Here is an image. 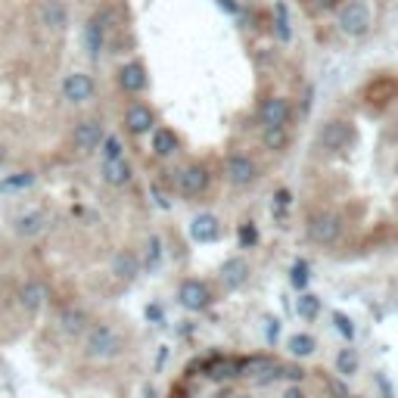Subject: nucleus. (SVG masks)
<instances>
[{
  "mask_svg": "<svg viewBox=\"0 0 398 398\" xmlns=\"http://www.w3.org/2000/svg\"><path fill=\"white\" fill-rule=\"evenodd\" d=\"M122 351H125V336L116 324L97 321L88 327V333H84V358H90V361H112Z\"/></svg>",
  "mask_w": 398,
  "mask_h": 398,
  "instance_id": "1",
  "label": "nucleus"
},
{
  "mask_svg": "<svg viewBox=\"0 0 398 398\" xmlns=\"http://www.w3.org/2000/svg\"><path fill=\"white\" fill-rule=\"evenodd\" d=\"M346 224H342V215L340 212H330V209H321V212H311L308 221H305V237L317 246H333L336 240L342 237Z\"/></svg>",
  "mask_w": 398,
  "mask_h": 398,
  "instance_id": "2",
  "label": "nucleus"
},
{
  "mask_svg": "<svg viewBox=\"0 0 398 398\" xmlns=\"http://www.w3.org/2000/svg\"><path fill=\"white\" fill-rule=\"evenodd\" d=\"M370 6L367 0H346V3L340 6V13H336V25H340V31L346 38H364L370 31Z\"/></svg>",
  "mask_w": 398,
  "mask_h": 398,
  "instance_id": "3",
  "label": "nucleus"
},
{
  "mask_svg": "<svg viewBox=\"0 0 398 398\" xmlns=\"http://www.w3.org/2000/svg\"><path fill=\"white\" fill-rule=\"evenodd\" d=\"M209 184H212V168H209V165H202V162H187V165H184V168L175 175L177 193L187 196V199L202 196L205 190H209Z\"/></svg>",
  "mask_w": 398,
  "mask_h": 398,
  "instance_id": "4",
  "label": "nucleus"
},
{
  "mask_svg": "<svg viewBox=\"0 0 398 398\" xmlns=\"http://www.w3.org/2000/svg\"><path fill=\"white\" fill-rule=\"evenodd\" d=\"M258 175H262L258 162L252 156H246V152H230V156L224 159V177H228L230 187L246 190L258 181Z\"/></svg>",
  "mask_w": 398,
  "mask_h": 398,
  "instance_id": "5",
  "label": "nucleus"
},
{
  "mask_svg": "<svg viewBox=\"0 0 398 398\" xmlns=\"http://www.w3.org/2000/svg\"><path fill=\"white\" fill-rule=\"evenodd\" d=\"M177 302H181L190 315H199V311L212 308L215 296H212V289H209V283H205V280H199V277H187V280H181V287H177Z\"/></svg>",
  "mask_w": 398,
  "mask_h": 398,
  "instance_id": "6",
  "label": "nucleus"
},
{
  "mask_svg": "<svg viewBox=\"0 0 398 398\" xmlns=\"http://www.w3.org/2000/svg\"><path fill=\"white\" fill-rule=\"evenodd\" d=\"M103 137H106V131H103L100 118H81V122L72 128V150H75L78 156H88V152L100 150Z\"/></svg>",
  "mask_w": 398,
  "mask_h": 398,
  "instance_id": "7",
  "label": "nucleus"
},
{
  "mask_svg": "<svg viewBox=\"0 0 398 398\" xmlns=\"http://www.w3.org/2000/svg\"><path fill=\"white\" fill-rule=\"evenodd\" d=\"M90 324H94L90 321V311L81 308V305H65V308H59V315H56V330L63 336H69V340L84 336Z\"/></svg>",
  "mask_w": 398,
  "mask_h": 398,
  "instance_id": "8",
  "label": "nucleus"
},
{
  "mask_svg": "<svg viewBox=\"0 0 398 398\" xmlns=\"http://www.w3.org/2000/svg\"><path fill=\"white\" fill-rule=\"evenodd\" d=\"M289 116H293V106H289L287 97H268L262 106H258V122H262V131L287 128Z\"/></svg>",
  "mask_w": 398,
  "mask_h": 398,
  "instance_id": "9",
  "label": "nucleus"
},
{
  "mask_svg": "<svg viewBox=\"0 0 398 398\" xmlns=\"http://www.w3.org/2000/svg\"><path fill=\"white\" fill-rule=\"evenodd\" d=\"M125 128L134 137L152 134V131H156V112H152V106H147L143 100H134V103L125 109Z\"/></svg>",
  "mask_w": 398,
  "mask_h": 398,
  "instance_id": "10",
  "label": "nucleus"
},
{
  "mask_svg": "<svg viewBox=\"0 0 398 398\" xmlns=\"http://www.w3.org/2000/svg\"><path fill=\"white\" fill-rule=\"evenodd\" d=\"M94 94H97L94 75H88V72H72V75H65V81H63V97L69 100L72 106L88 103V100H94Z\"/></svg>",
  "mask_w": 398,
  "mask_h": 398,
  "instance_id": "11",
  "label": "nucleus"
},
{
  "mask_svg": "<svg viewBox=\"0 0 398 398\" xmlns=\"http://www.w3.org/2000/svg\"><path fill=\"white\" fill-rule=\"evenodd\" d=\"M351 141H355V128H351L349 122H342V118H333V122H327V125L321 128V134H317V143H321L324 150H330V152L346 150Z\"/></svg>",
  "mask_w": 398,
  "mask_h": 398,
  "instance_id": "12",
  "label": "nucleus"
},
{
  "mask_svg": "<svg viewBox=\"0 0 398 398\" xmlns=\"http://www.w3.org/2000/svg\"><path fill=\"white\" fill-rule=\"evenodd\" d=\"M249 262L246 258H240V255H234V258H228V262L218 268V280H221V287L228 289V293H234V289H240V287H246V280H249Z\"/></svg>",
  "mask_w": 398,
  "mask_h": 398,
  "instance_id": "13",
  "label": "nucleus"
},
{
  "mask_svg": "<svg viewBox=\"0 0 398 398\" xmlns=\"http://www.w3.org/2000/svg\"><path fill=\"white\" fill-rule=\"evenodd\" d=\"M44 230H47V215H44L41 209H29L13 218V234H16L19 240H35Z\"/></svg>",
  "mask_w": 398,
  "mask_h": 398,
  "instance_id": "14",
  "label": "nucleus"
},
{
  "mask_svg": "<svg viewBox=\"0 0 398 398\" xmlns=\"http://www.w3.org/2000/svg\"><path fill=\"white\" fill-rule=\"evenodd\" d=\"M147 69H143V63H128V65H122L118 69V88L125 90V94H131V97H137V94H143L147 90Z\"/></svg>",
  "mask_w": 398,
  "mask_h": 398,
  "instance_id": "15",
  "label": "nucleus"
},
{
  "mask_svg": "<svg viewBox=\"0 0 398 398\" xmlns=\"http://www.w3.org/2000/svg\"><path fill=\"white\" fill-rule=\"evenodd\" d=\"M109 271L118 277V280H137L143 264L131 249H118V252H112V258H109Z\"/></svg>",
  "mask_w": 398,
  "mask_h": 398,
  "instance_id": "16",
  "label": "nucleus"
},
{
  "mask_svg": "<svg viewBox=\"0 0 398 398\" xmlns=\"http://www.w3.org/2000/svg\"><path fill=\"white\" fill-rule=\"evenodd\" d=\"M106 13H97V16L88 19V25H84V47H88L90 59H100V53L106 47Z\"/></svg>",
  "mask_w": 398,
  "mask_h": 398,
  "instance_id": "17",
  "label": "nucleus"
},
{
  "mask_svg": "<svg viewBox=\"0 0 398 398\" xmlns=\"http://www.w3.org/2000/svg\"><path fill=\"white\" fill-rule=\"evenodd\" d=\"M190 237H193V243H215L218 237H221V221H218V215H212V212L196 215L193 221H190Z\"/></svg>",
  "mask_w": 398,
  "mask_h": 398,
  "instance_id": "18",
  "label": "nucleus"
},
{
  "mask_svg": "<svg viewBox=\"0 0 398 398\" xmlns=\"http://www.w3.org/2000/svg\"><path fill=\"white\" fill-rule=\"evenodd\" d=\"M47 302V287L41 280H25L22 289H19V305H22L25 315H38Z\"/></svg>",
  "mask_w": 398,
  "mask_h": 398,
  "instance_id": "19",
  "label": "nucleus"
},
{
  "mask_svg": "<svg viewBox=\"0 0 398 398\" xmlns=\"http://www.w3.org/2000/svg\"><path fill=\"white\" fill-rule=\"evenodd\" d=\"M131 177H134V168H131V162L125 156L103 162V181L109 187H125V184H131Z\"/></svg>",
  "mask_w": 398,
  "mask_h": 398,
  "instance_id": "20",
  "label": "nucleus"
},
{
  "mask_svg": "<svg viewBox=\"0 0 398 398\" xmlns=\"http://www.w3.org/2000/svg\"><path fill=\"white\" fill-rule=\"evenodd\" d=\"M177 150H181V137H177L171 128H156L152 131V152H156L159 159L175 156Z\"/></svg>",
  "mask_w": 398,
  "mask_h": 398,
  "instance_id": "21",
  "label": "nucleus"
},
{
  "mask_svg": "<svg viewBox=\"0 0 398 398\" xmlns=\"http://www.w3.org/2000/svg\"><path fill=\"white\" fill-rule=\"evenodd\" d=\"M333 364H336V374H340V376H355L358 370H361V355H358L351 346H346V349L336 351Z\"/></svg>",
  "mask_w": 398,
  "mask_h": 398,
  "instance_id": "22",
  "label": "nucleus"
},
{
  "mask_svg": "<svg viewBox=\"0 0 398 398\" xmlns=\"http://www.w3.org/2000/svg\"><path fill=\"white\" fill-rule=\"evenodd\" d=\"M38 184L35 171H16V175L0 177V193H16V190H29Z\"/></svg>",
  "mask_w": 398,
  "mask_h": 398,
  "instance_id": "23",
  "label": "nucleus"
},
{
  "mask_svg": "<svg viewBox=\"0 0 398 398\" xmlns=\"http://www.w3.org/2000/svg\"><path fill=\"white\" fill-rule=\"evenodd\" d=\"M271 16H274V31H277V38H280L283 44H289V41H293V25H289V10H287V3H283V0H277L274 10H271Z\"/></svg>",
  "mask_w": 398,
  "mask_h": 398,
  "instance_id": "24",
  "label": "nucleus"
},
{
  "mask_svg": "<svg viewBox=\"0 0 398 398\" xmlns=\"http://www.w3.org/2000/svg\"><path fill=\"white\" fill-rule=\"evenodd\" d=\"M41 19H44V25H50L53 31H63L65 29V6L59 3V0H47V3L41 6Z\"/></svg>",
  "mask_w": 398,
  "mask_h": 398,
  "instance_id": "25",
  "label": "nucleus"
},
{
  "mask_svg": "<svg viewBox=\"0 0 398 398\" xmlns=\"http://www.w3.org/2000/svg\"><path fill=\"white\" fill-rule=\"evenodd\" d=\"M287 351L293 358H311L317 351V342H315V336H308V333H293L287 340Z\"/></svg>",
  "mask_w": 398,
  "mask_h": 398,
  "instance_id": "26",
  "label": "nucleus"
},
{
  "mask_svg": "<svg viewBox=\"0 0 398 398\" xmlns=\"http://www.w3.org/2000/svg\"><path fill=\"white\" fill-rule=\"evenodd\" d=\"M296 311H298V317H302L305 324H315L317 315H321V296L302 293V296L296 298Z\"/></svg>",
  "mask_w": 398,
  "mask_h": 398,
  "instance_id": "27",
  "label": "nucleus"
},
{
  "mask_svg": "<svg viewBox=\"0 0 398 398\" xmlns=\"http://www.w3.org/2000/svg\"><path fill=\"white\" fill-rule=\"evenodd\" d=\"M141 264H143V271H150V274L159 271V264H162V240H159L156 234L147 240V258H143Z\"/></svg>",
  "mask_w": 398,
  "mask_h": 398,
  "instance_id": "28",
  "label": "nucleus"
},
{
  "mask_svg": "<svg viewBox=\"0 0 398 398\" xmlns=\"http://www.w3.org/2000/svg\"><path fill=\"white\" fill-rule=\"evenodd\" d=\"M311 280V264L305 262V258H296L293 268H289V283H293L296 289H305Z\"/></svg>",
  "mask_w": 398,
  "mask_h": 398,
  "instance_id": "29",
  "label": "nucleus"
},
{
  "mask_svg": "<svg viewBox=\"0 0 398 398\" xmlns=\"http://www.w3.org/2000/svg\"><path fill=\"white\" fill-rule=\"evenodd\" d=\"M100 147H103V162H112V159H122L125 156V147H122V141H118L116 134H106Z\"/></svg>",
  "mask_w": 398,
  "mask_h": 398,
  "instance_id": "30",
  "label": "nucleus"
},
{
  "mask_svg": "<svg viewBox=\"0 0 398 398\" xmlns=\"http://www.w3.org/2000/svg\"><path fill=\"white\" fill-rule=\"evenodd\" d=\"M289 205H293V193H289L287 187L274 190V218H277V221H283V218H287Z\"/></svg>",
  "mask_w": 398,
  "mask_h": 398,
  "instance_id": "31",
  "label": "nucleus"
},
{
  "mask_svg": "<svg viewBox=\"0 0 398 398\" xmlns=\"http://www.w3.org/2000/svg\"><path fill=\"white\" fill-rule=\"evenodd\" d=\"M333 327L340 330V336L346 342L355 340V324H351V317L346 315V311H333Z\"/></svg>",
  "mask_w": 398,
  "mask_h": 398,
  "instance_id": "32",
  "label": "nucleus"
},
{
  "mask_svg": "<svg viewBox=\"0 0 398 398\" xmlns=\"http://www.w3.org/2000/svg\"><path fill=\"white\" fill-rule=\"evenodd\" d=\"M215 3H218V6H221V10H224V13H228V16H230V19H240V22H246V19H249L246 6H243V3H240V0H215Z\"/></svg>",
  "mask_w": 398,
  "mask_h": 398,
  "instance_id": "33",
  "label": "nucleus"
},
{
  "mask_svg": "<svg viewBox=\"0 0 398 398\" xmlns=\"http://www.w3.org/2000/svg\"><path fill=\"white\" fill-rule=\"evenodd\" d=\"M237 237H240V246H243V249H252V246L258 243V228H255L252 221H246V224H240Z\"/></svg>",
  "mask_w": 398,
  "mask_h": 398,
  "instance_id": "34",
  "label": "nucleus"
},
{
  "mask_svg": "<svg viewBox=\"0 0 398 398\" xmlns=\"http://www.w3.org/2000/svg\"><path fill=\"white\" fill-rule=\"evenodd\" d=\"M287 128H274V131H264V143H268L271 150H280V147H287Z\"/></svg>",
  "mask_w": 398,
  "mask_h": 398,
  "instance_id": "35",
  "label": "nucleus"
},
{
  "mask_svg": "<svg viewBox=\"0 0 398 398\" xmlns=\"http://www.w3.org/2000/svg\"><path fill=\"white\" fill-rule=\"evenodd\" d=\"M280 376L283 380H293V383H298V380H305V370L302 367H293V364H280Z\"/></svg>",
  "mask_w": 398,
  "mask_h": 398,
  "instance_id": "36",
  "label": "nucleus"
},
{
  "mask_svg": "<svg viewBox=\"0 0 398 398\" xmlns=\"http://www.w3.org/2000/svg\"><path fill=\"white\" fill-rule=\"evenodd\" d=\"M147 317H150L152 324H162V317H165L162 305H159V302H150V305H147Z\"/></svg>",
  "mask_w": 398,
  "mask_h": 398,
  "instance_id": "37",
  "label": "nucleus"
},
{
  "mask_svg": "<svg viewBox=\"0 0 398 398\" xmlns=\"http://www.w3.org/2000/svg\"><path fill=\"white\" fill-rule=\"evenodd\" d=\"M376 386L383 389V398H395V392H392V383L386 380V374H376Z\"/></svg>",
  "mask_w": 398,
  "mask_h": 398,
  "instance_id": "38",
  "label": "nucleus"
},
{
  "mask_svg": "<svg viewBox=\"0 0 398 398\" xmlns=\"http://www.w3.org/2000/svg\"><path fill=\"white\" fill-rule=\"evenodd\" d=\"M311 3H315L317 10H336V6H340L342 0H311Z\"/></svg>",
  "mask_w": 398,
  "mask_h": 398,
  "instance_id": "39",
  "label": "nucleus"
},
{
  "mask_svg": "<svg viewBox=\"0 0 398 398\" xmlns=\"http://www.w3.org/2000/svg\"><path fill=\"white\" fill-rule=\"evenodd\" d=\"M165 361H168V346H162V349L156 351V370H162Z\"/></svg>",
  "mask_w": 398,
  "mask_h": 398,
  "instance_id": "40",
  "label": "nucleus"
},
{
  "mask_svg": "<svg viewBox=\"0 0 398 398\" xmlns=\"http://www.w3.org/2000/svg\"><path fill=\"white\" fill-rule=\"evenodd\" d=\"M283 398H305V389L298 386V383H296V386H287V392H283Z\"/></svg>",
  "mask_w": 398,
  "mask_h": 398,
  "instance_id": "41",
  "label": "nucleus"
},
{
  "mask_svg": "<svg viewBox=\"0 0 398 398\" xmlns=\"http://www.w3.org/2000/svg\"><path fill=\"white\" fill-rule=\"evenodd\" d=\"M152 196H156V205H159V209H168V199H165V193H159V187H152Z\"/></svg>",
  "mask_w": 398,
  "mask_h": 398,
  "instance_id": "42",
  "label": "nucleus"
},
{
  "mask_svg": "<svg viewBox=\"0 0 398 398\" xmlns=\"http://www.w3.org/2000/svg\"><path fill=\"white\" fill-rule=\"evenodd\" d=\"M268 340L271 342L277 340V321H274V317H268Z\"/></svg>",
  "mask_w": 398,
  "mask_h": 398,
  "instance_id": "43",
  "label": "nucleus"
},
{
  "mask_svg": "<svg viewBox=\"0 0 398 398\" xmlns=\"http://www.w3.org/2000/svg\"><path fill=\"white\" fill-rule=\"evenodd\" d=\"M143 398H159L156 395V386H150V383H147V386H143Z\"/></svg>",
  "mask_w": 398,
  "mask_h": 398,
  "instance_id": "44",
  "label": "nucleus"
},
{
  "mask_svg": "<svg viewBox=\"0 0 398 398\" xmlns=\"http://www.w3.org/2000/svg\"><path fill=\"white\" fill-rule=\"evenodd\" d=\"M3 162H6V147L0 143V168H3Z\"/></svg>",
  "mask_w": 398,
  "mask_h": 398,
  "instance_id": "45",
  "label": "nucleus"
},
{
  "mask_svg": "<svg viewBox=\"0 0 398 398\" xmlns=\"http://www.w3.org/2000/svg\"><path fill=\"white\" fill-rule=\"evenodd\" d=\"M342 398H358V395H349V392H346V395H342Z\"/></svg>",
  "mask_w": 398,
  "mask_h": 398,
  "instance_id": "46",
  "label": "nucleus"
}]
</instances>
